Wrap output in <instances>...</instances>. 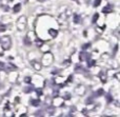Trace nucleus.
Returning a JSON list of instances; mask_svg holds the SVG:
<instances>
[{
	"label": "nucleus",
	"instance_id": "1",
	"mask_svg": "<svg viewBox=\"0 0 120 117\" xmlns=\"http://www.w3.org/2000/svg\"><path fill=\"white\" fill-rule=\"evenodd\" d=\"M1 41V46L3 48V50H8L11 48V44H12V41H11L10 36H4L2 37V39L0 40Z\"/></svg>",
	"mask_w": 120,
	"mask_h": 117
},
{
	"label": "nucleus",
	"instance_id": "2",
	"mask_svg": "<svg viewBox=\"0 0 120 117\" xmlns=\"http://www.w3.org/2000/svg\"><path fill=\"white\" fill-rule=\"evenodd\" d=\"M79 59H80L81 61L82 60H86V59H90V54L89 53H80V55H79Z\"/></svg>",
	"mask_w": 120,
	"mask_h": 117
},
{
	"label": "nucleus",
	"instance_id": "3",
	"mask_svg": "<svg viewBox=\"0 0 120 117\" xmlns=\"http://www.w3.org/2000/svg\"><path fill=\"white\" fill-rule=\"evenodd\" d=\"M113 11V6L111 5V4H108L106 6H104L103 8H102V12L104 13V14H109V13H111Z\"/></svg>",
	"mask_w": 120,
	"mask_h": 117
},
{
	"label": "nucleus",
	"instance_id": "4",
	"mask_svg": "<svg viewBox=\"0 0 120 117\" xmlns=\"http://www.w3.org/2000/svg\"><path fill=\"white\" fill-rule=\"evenodd\" d=\"M49 34H50V35L52 36L53 38H55V37H57V35H58V32H57L56 30L50 29V30H49Z\"/></svg>",
	"mask_w": 120,
	"mask_h": 117
},
{
	"label": "nucleus",
	"instance_id": "5",
	"mask_svg": "<svg viewBox=\"0 0 120 117\" xmlns=\"http://www.w3.org/2000/svg\"><path fill=\"white\" fill-rule=\"evenodd\" d=\"M31 105L33 106V107H39L40 106V100L39 99H33V100H31Z\"/></svg>",
	"mask_w": 120,
	"mask_h": 117
},
{
	"label": "nucleus",
	"instance_id": "6",
	"mask_svg": "<svg viewBox=\"0 0 120 117\" xmlns=\"http://www.w3.org/2000/svg\"><path fill=\"white\" fill-rule=\"evenodd\" d=\"M20 8H21V4H20V3H18V4H16V5L14 6L13 11H14V13H18L19 11H20Z\"/></svg>",
	"mask_w": 120,
	"mask_h": 117
},
{
	"label": "nucleus",
	"instance_id": "7",
	"mask_svg": "<svg viewBox=\"0 0 120 117\" xmlns=\"http://www.w3.org/2000/svg\"><path fill=\"white\" fill-rule=\"evenodd\" d=\"M103 95H104L103 89H99V90L96 92V96H103Z\"/></svg>",
	"mask_w": 120,
	"mask_h": 117
},
{
	"label": "nucleus",
	"instance_id": "8",
	"mask_svg": "<svg viewBox=\"0 0 120 117\" xmlns=\"http://www.w3.org/2000/svg\"><path fill=\"white\" fill-rule=\"evenodd\" d=\"M80 16H79V15H74V22L75 23H80Z\"/></svg>",
	"mask_w": 120,
	"mask_h": 117
},
{
	"label": "nucleus",
	"instance_id": "9",
	"mask_svg": "<svg viewBox=\"0 0 120 117\" xmlns=\"http://www.w3.org/2000/svg\"><path fill=\"white\" fill-rule=\"evenodd\" d=\"M100 77H101L102 82H105V81H106V74H105V73L101 72V73H100Z\"/></svg>",
	"mask_w": 120,
	"mask_h": 117
},
{
	"label": "nucleus",
	"instance_id": "10",
	"mask_svg": "<svg viewBox=\"0 0 120 117\" xmlns=\"http://www.w3.org/2000/svg\"><path fill=\"white\" fill-rule=\"evenodd\" d=\"M98 18H99V14H98V13H96V14H95V15H94V16H93V23L97 22Z\"/></svg>",
	"mask_w": 120,
	"mask_h": 117
},
{
	"label": "nucleus",
	"instance_id": "11",
	"mask_svg": "<svg viewBox=\"0 0 120 117\" xmlns=\"http://www.w3.org/2000/svg\"><path fill=\"white\" fill-rule=\"evenodd\" d=\"M95 63H96V61H95V60H90V61H89V63H87V67L91 68V67H93V65H95Z\"/></svg>",
	"mask_w": 120,
	"mask_h": 117
},
{
	"label": "nucleus",
	"instance_id": "12",
	"mask_svg": "<svg viewBox=\"0 0 120 117\" xmlns=\"http://www.w3.org/2000/svg\"><path fill=\"white\" fill-rule=\"evenodd\" d=\"M24 43L25 44H27V45H31V40H30V38H27V37H25L24 38Z\"/></svg>",
	"mask_w": 120,
	"mask_h": 117
},
{
	"label": "nucleus",
	"instance_id": "13",
	"mask_svg": "<svg viewBox=\"0 0 120 117\" xmlns=\"http://www.w3.org/2000/svg\"><path fill=\"white\" fill-rule=\"evenodd\" d=\"M32 91H33V88H32V87H26V88L24 89L25 93H30V92H32Z\"/></svg>",
	"mask_w": 120,
	"mask_h": 117
},
{
	"label": "nucleus",
	"instance_id": "14",
	"mask_svg": "<svg viewBox=\"0 0 120 117\" xmlns=\"http://www.w3.org/2000/svg\"><path fill=\"white\" fill-rule=\"evenodd\" d=\"M105 97H106V100H108V102H111V101H113V97L111 96V94H108Z\"/></svg>",
	"mask_w": 120,
	"mask_h": 117
},
{
	"label": "nucleus",
	"instance_id": "15",
	"mask_svg": "<svg viewBox=\"0 0 120 117\" xmlns=\"http://www.w3.org/2000/svg\"><path fill=\"white\" fill-rule=\"evenodd\" d=\"M100 2H101V0H95V1H94V6H95V8H97V6H99Z\"/></svg>",
	"mask_w": 120,
	"mask_h": 117
},
{
	"label": "nucleus",
	"instance_id": "16",
	"mask_svg": "<svg viewBox=\"0 0 120 117\" xmlns=\"http://www.w3.org/2000/svg\"><path fill=\"white\" fill-rule=\"evenodd\" d=\"M36 93H37L38 96H41L42 95V90L41 89H36Z\"/></svg>",
	"mask_w": 120,
	"mask_h": 117
},
{
	"label": "nucleus",
	"instance_id": "17",
	"mask_svg": "<svg viewBox=\"0 0 120 117\" xmlns=\"http://www.w3.org/2000/svg\"><path fill=\"white\" fill-rule=\"evenodd\" d=\"M24 82L25 83H31V77H25L24 78Z\"/></svg>",
	"mask_w": 120,
	"mask_h": 117
},
{
	"label": "nucleus",
	"instance_id": "18",
	"mask_svg": "<svg viewBox=\"0 0 120 117\" xmlns=\"http://www.w3.org/2000/svg\"><path fill=\"white\" fill-rule=\"evenodd\" d=\"M4 31H5V25L0 24V32H4Z\"/></svg>",
	"mask_w": 120,
	"mask_h": 117
},
{
	"label": "nucleus",
	"instance_id": "19",
	"mask_svg": "<svg viewBox=\"0 0 120 117\" xmlns=\"http://www.w3.org/2000/svg\"><path fill=\"white\" fill-rule=\"evenodd\" d=\"M90 45H91V44H90V43L83 44V45H82V49H83V50H86V49H89V48H90Z\"/></svg>",
	"mask_w": 120,
	"mask_h": 117
},
{
	"label": "nucleus",
	"instance_id": "20",
	"mask_svg": "<svg viewBox=\"0 0 120 117\" xmlns=\"http://www.w3.org/2000/svg\"><path fill=\"white\" fill-rule=\"evenodd\" d=\"M42 43H43V42H42L41 40L37 39V46H41V45H42Z\"/></svg>",
	"mask_w": 120,
	"mask_h": 117
},
{
	"label": "nucleus",
	"instance_id": "21",
	"mask_svg": "<svg viewBox=\"0 0 120 117\" xmlns=\"http://www.w3.org/2000/svg\"><path fill=\"white\" fill-rule=\"evenodd\" d=\"M63 98H64V99H71V94H65Z\"/></svg>",
	"mask_w": 120,
	"mask_h": 117
},
{
	"label": "nucleus",
	"instance_id": "22",
	"mask_svg": "<svg viewBox=\"0 0 120 117\" xmlns=\"http://www.w3.org/2000/svg\"><path fill=\"white\" fill-rule=\"evenodd\" d=\"M4 67H5V65H4V63L3 62H0V70H3Z\"/></svg>",
	"mask_w": 120,
	"mask_h": 117
},
{
	"label": "nucleus",
	"instance_id": "23",
	"mask_svg": "<svg viewBox=\"0 0 120 117\" xmlns=\"http://www.w3.org/2000/svg\"><path fill=\"white\" fill-rule=\"evenodd\" d=\"M72 78H73V76H68V81H66V82H68V81H72Z\"/></svg>",
	"mask_w": 120,
	"mask_h": 117
},
{
	"label": "nucleus",
	"instance_id": "24",
	"mask_svg": "<svg viewBox=\"0 0 120 117\" xmlns=\"http://www.w3.org/2000/svg\"><path fill=\"white\" fill-rule=\"evenodd\" d=\"M56 73H58V71H57V70H55V71L52 72V74H56Z\"/></svg>",
	"mask_w": 120,
	"mask_h": 117
}]
</instances>
